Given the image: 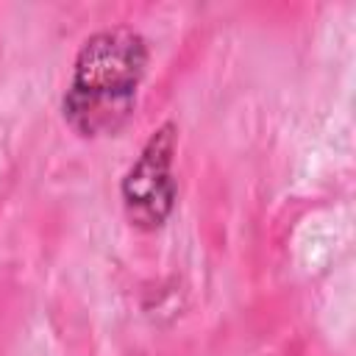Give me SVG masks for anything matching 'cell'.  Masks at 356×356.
<instances>
[{
    "label": "cell",
    "instance_id": "obj_1",
    "mask_svg": "<svg viewBox=\"0 0 356 356\" xmlns=\"http://www.w3.org/2000/svg\"><path fill=\"white\" fill-rule=\"evenodd\" d=\"M145 67V39L131 28H111L86 39L64 95V117L70 125L81 136L114 134L134 111Z\"/></svg>",
    "mask_w": 356,
    "mask_h": 356
},
{
    "label": "cell",
    "instance_id": "obj_2",
    "mask_svg": "<svg viewBox=\"0 0 356 356\" xmlns=\"http://www.w3.org/2000/svg\"><path fill=\"white\" fill-rule=\"evenodd\" d=\"M172 153H175V125L164 122L139 153L136 164L128 170L122 181L125 211L139 228H159L175 200L172 181Z\"/></svg>",
    "mask_w": 356,
    "mask_h": 356
}]
</instances>
